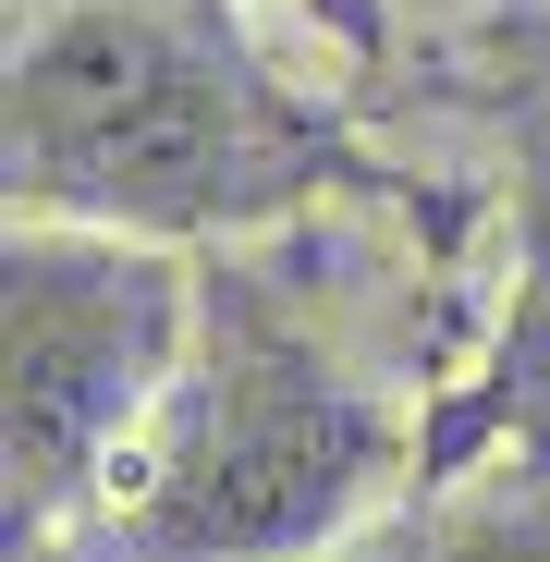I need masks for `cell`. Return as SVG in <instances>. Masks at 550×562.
<instances>
[{
  "label": "cell",
  "instance_id": "obj_3",
  "mask_svg": "<svg viewBox=\"0 0 550 562\" xmlns=\"http://www.w3.org/2000/svg\"><path fill=\"white\" fill-rule=\"evenodd\" d=\"M197 294L209 281L147 233H86V221H13L0 257V464H13V562L49 550L61 526L99 514L123 452L171 404L197 355Z\"/></svg>",
  "mask_w": 550,
  "mask_h": 562
},
{
  "label": "cell",
  "instance_id": "obj_1",
  "mask_svg": "<svg viewBox=\"0 0 550 562\" xmlns=\"http://www.w3.org/2000/svg\"><path fill=\"white\" fill-rule=\"evenodd\" d=\"M13 221L257 233L330 183V123L269 86L209 0H49L13 13Z\"/></svg>",
  "mask_w": 550,
  "mask_h": 562
},
{
  "label": "cell",
  "instance_id": "obj_2",
  "mask_svg": "<svg viewBox=\"0 0 550 562\" xmlns=\"http://www.w3.org/2000/svg\"><path fill=\"white\" fill-rule=\"evenodd\" d=\"M392 404L269 294L221 281L197 294V355L171 404L123 452V477L86 514L99 562H318L392 477Z\"/></svg>",
  "mask_w": 550,
  "mask_h": 562
}]
</instances>
